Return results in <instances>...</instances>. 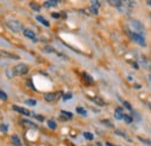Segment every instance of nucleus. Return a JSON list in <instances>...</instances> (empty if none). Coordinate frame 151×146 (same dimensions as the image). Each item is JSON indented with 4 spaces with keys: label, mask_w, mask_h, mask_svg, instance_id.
<instances>
[{
    "label": "nucleus",
    "mask_w": 151,
    "mask_h": 146,
    "mask_svg": "<svg viewBox=\"0 0 151 146\" xmlns=\"http://www.w3.org/2000/svg\"><path fill=\"white\" fill-rule=\"evenodd\" d=\"M107 146H113V145H111V144H109V143H107Z\"/></svg>",
    "instance_id": "2f4dec72"
},
{
    "label": "nucleus",
    "mask_w": 151,
    "mask_h": 146,
    "mask_svg": "<svg viewBox=\"0 0 151 146\" xmlns=\"http://www.w3.org/2000/svg\"><path fill=\"white\" fill-rule=\"evenodd\" d=\"M72 99V93H66L63 95V100L64 101H68V100H71Z\"/></svg>",
    "instance_id": "dca6fc26"
},
{
    "label": "nucleus",
    "mask_w": 151,
    "mask_h": 146,
    "mask_svg": "<svg viewBox=\"0 0 151 146\" xmlns=\"http://www.w3.org/2000/svg\"><path fill=\"white\" fill-rule=\"evenodd\" d=\"M12 108H13V110L18 111V112L22 114V115H24V116H29V115H30V111H29L28 109H26V108H23V107H20V106H17V104H14Z\"/></svg>",
    "instance_id": "0eeeda50"
},
{
    "label": "nucleus",
    "mask_w": 151,
    "mask_h": 146,
    "mask_svg": "<svg viewBox=\"0 0 151 146\" xmlns=\"http://www.w3.org/2000/svg\"><path fill=\"white\" fill-rule=\"evenodd\" d=\"M22 123H26V124H29V127H35V124H34L33 122H30V121H27V120H24V121H22Z\"/></svg>",
    "instance_id": "b1692460"
},
{
    "label": "nucleus",
    "mask_w": 151,
    "mask_h": 146,
    "mask_svg": "<svg viewBox=\"0 0 151 146\" xmlns=\"http://www.w3.org/2000/svg\"><path fill=\"white\" fill-rule=\"evenodd\" d=\"M92 4H93L92 7H94V8H98V7L100 6V2H99V1H92Z\"/></svg>",
    "instance_id": "393cba45"
},
{
    "label": "nucleus",
    "mask_w": 151,
    "mask_h": 146,
    "mask_svg": "<svg viewBox=\"0 0 151 146\" xmlns=\"http://www.w3.org/2000/svg\"><path fill=\"white\" fill-rule=\"evenodd\" d=\"M30 7H32L34 11H36V12H38V11H40V7H38V6H36V4H34V2H32V4H30Z\"/></svg>",
    "instance_id": "5701e85b"
},
{
    "label": "nucleus",
    "mask_w": 151,
    "mask_h": 146,
    "mask_svg": "<svg viewBox=\"0 0 151 146\" xmlns=\"http://www.w3.org/2000/svg\"><path fill=\"white\" fill-rule=\"evenodd\" d=\"M129 36L132 37V39L134 42H136L137 44H139L141 47H145V39H144V36L137 34V33H134V31H129Z\"/></svg>",
    "instance_id": "20e7f679"
},
{
    "label": "nucleus",
    "mask_w": 151,
    "mask_h": 146,
    "mask_svg": "<svg viewBox=\"0 0 151 146\" xmlns=\"http://www.w3.org/2000/svg\"><path fill=\"white\" fill-rule=\"evenodd\" d=\"M34 117H35V118H37L40 122H43V121H44V117H42V116H40V115H35Z\"/></svg>",
    "instance_id": "a878e982"
},
{
    "label": "nucleus",
    "mask_w": 151,
    "mask_h": 146,
    "mask_svg": "<svg viewBox=\"0 0 151 146\" xmlns=\"http://www.w3.org/2000/svg\"><path fill=\"white\" fill-rule=\"evenodd\" d=\"M93 100H94L95 103H98V104H100V106H104V104H105V102H104L101 99H98V97H96V99H93Z\"/></svg>",
    "instance_id": "4be33fe9"
},
{
    "label": "nucleus",
    "mask_w": 151,
    "mask_h": 146,
    "mask_svg": "<svg viewBox=\"0 0 151 146\" xmlns=\"http://www.w3.org/2000/svg\"><path fill=\"white\" fill-rule=\"evenodd\" d=\"M6 24L14 33H20V31H23L24 30L22 23L20 21H18V20H14V19H8L7 22H6Z\"/></svg>",
    "instance_id": "f257e3e1"
},
{
    "label": "nucleus",
    "mask_w": 151,
    "mask_h": 146,
    "mask_svg": "<svg viewBox=\"0 0 151 146\" xmlns=\"http://www.w3.org/2000/svg\"><path fill=\"white\" fill-rule=\"evenodd\" d=\"M1 130H2V131H7V127H6V124H2V127H1Z\"/></svg>",
    "instance_id": "c85d7f7f"
},
{
    "label": "nucleus",
    "mask_w": 151,
    "mask_h": 146,
    "mask_svg": "<svg viewBox=\"0 0 151 146\" xmlns=\"http://www.w3.org/2000/svg\"><path fill=\"white\" fill-rule=\"evenodd\" d=\"M149 79H150V81H151V74L149 75Z\"/></svg>",
    "instance_id": "473e14b6"
},
{
    "label": "nucleus",
    "mask_w": 151,
    "mask_h": 146,
    "mask_svg": "<svg viewBox=\"0 0 151 146\" xmlns=\"http://www.w3.org/2000/svg\"><path fill=\"white\" fill-rule=\"evenodd\" d=\"M58 1H44V7H54V6H57Z\"/></svg>",
    "instance_id": "9b49d317"
},
{
    "label": "nucleus",
    "mask_w": 151,
    "mask_h": 146,
    "mask_svg": "<svg viewBox=\"0 0 151 146\" xmlns=\"http://www.w3.org/2000/svg\"><path fill=\"white\" fill-rule=\"evenodd\" d=\"M124 106H126L129 110H132V106H130V103H129V102H124Z\"/></svg>",
    "instance_id": "bb28decb"
},
{
    "label": "nucleus",
    "mask_w": 151,
    "mask_h": 146,
    "mask_svg": "<svg viewBox=\"0 0 151 146\" xmlns=\"http://www.w3.org/2000/svg\"><path fill=\"white\" fill-rule=\"evenodd\" d=\"M123 120L126 121V123H132V116H129V115H124Z\"/></svg>",
    "instance_id": "aec40b11"
},
{
    "label": "nucleus",
    "mask_w": 151,
    "mask_h": 146,
    "mask_svg": "<svg viewBox=\"0 0 151 146\" xmlns=\"http://www.w3.org/2000/svg\"><path fill=\"white\" fill-rule=\"evenodd\" d=\"M147 4H148L149 6H151V0H149V1H147Z\"/></svg>",
    "instance_id": "7c9ffc66"
},
{
    "label": "nucleus",
    "mask_w": 151,
    "mask_h": 146,
    "mask_svg": "<svg viewBox=\"0 0 151 146\" xmlns=\"http://www.w3.org/2000/svg\"><path fill=\"white\" fill-rule=\"evenodd\" d=\"M108 2H109V4H112L113 6H116V7H119V6H121V4H122L121 1H113V0H109Z\"/></svg>",
    "instance_id": "412c9836"
},
{
    "label": "nucleus",
    "mask_w": 151,
    "mask_h": 146,
    "mask_svg": "<svg viewBox=\"0 0 151 146\" xmlns=\"http://www.w3.org/2000/svg\"><path fill=\"white\" fill-rule=\"evenodd\" d=\"M77 112L80 114V115H83V116H86L87 115V111L84 109V108H81V107H78L77 108Z\"/></svg>",
    "instance_id": "2eb2a0df"
},
{
    "label": "nucleus",
    "mask_w": 151,
    "mask_h": 146,
    "mask_svg": "<svg viewBox=\"0 0 151 146\" xmlns=\"http://www.w3.org/2000/svg\"><path fill=\"white\" fill-rule=\"evenodd\" d=\"M83 135H84V137H85L86 139H88V140H93V138H94L93 133H91V132H84Z\"/></svg>",
    "instance_id": "4468645a"
},
{
    "label": "nucleus",
    "mask_w": 151,
    "mask_h": 146,
    "mask_svg": "<svg viewBox=\"0 0 151 146\" xmlns=\"http://www.w3.org/2000/svg\"><path fill=\"white\" fill-rule=\"evenodd\" d=\"M48 127L50 129H52V130H56V128H57L56 122L52 121V120H49V121H48Z\"/></svg>",
    "instance_id": "ddd939ff"
},
{
    "label": "nucleus",
    "mask_w": 151,
    "mask_h": 146,
    "mask_svg": "<svg viewBox=\"0 0 151 146\" xmlns=\"http://www.w3.org/2000/svg\"><path fill=\"white\" fill-rule=\"evenodd\" d=\"M114 116H115V118H116V120H123L124 114H123V110H122V108H117V109H115Z\"/></svg>",
    "instance_id": "6e6552de"
},
{
    "label": "nucleus",
    "mask_w": 151,
    "mask_h": 146,
    "mask_svg": "<svg viewBox=\"0 0 151 146\" xmlns=\"http://www.w3.org/2000/svg\"><path fill=\"white\" fill-rule=\"evenodd\" d=\"M143 143H148V145H151V142H149V140H145V139H143V138H139Z\"/></svg>",
    "instance_id": "cd10ccee"
},
{
    "label": "nucleus",
    "mask_w": 151,
    "mask_h": 146,
    "mask_svg": "<svg viewBox=\"0 0 151 146\" xmlns=\"http://www.w3.org/2000/svg\"><path fill=\"white\" fill-rule=\"evenodd\" d=\"M36 20H37L38 22H41L43 26H45V27H49V26H50V23L43 18V16H41V15H37V16H36Z\"/></svg>",
    "instance_id": "9d476101"
},
{
    "label": "nucleus",
    "mask_w": 151,
    "mask_h": 146,
    "mask_svg": "<svg viewBox=\"0 0 151 146\" xmlns=\"http://www.w3.org/2000/svg\"><path fill=\"white\" fill-rule=\"evenodd\" d=\"M60 95H62L60 92H56V93H47V94H44V99H45V101H48V102H52V101H56Z\"/></svg>",
    "instance_id": "39448f33"
},
{
    "label": "nucleus",
    "mask_w": 151,
    "mask_h": 146,
    "mask_svg": "<svg viewBox=\"0 0 151 146\" xmlns=\"http://www.w3.org/2000/svg\"><path fill=\"white\" fill-rule=\"evenodd\" d=\"M150 20H151V14H150Z\"/></svg>",
    "instance_id": "72a5a7b5"
},
{
    "label": "nucleus",
    "mask_w": 151,
    "mask_h": 146,
    "mask_svg": "<svg viewBox=\"0 0 151 146\" xmlns=\"http://www.w3.org/2000/svg\"><path fill=\"white\" fill-rule=\"evenodd\" d=\"M60 114H62V115H65L68 118H72V116H73L72 112H70V111H65V110H62Z\"/></svg>",
    "instance_id": "f3484780"
},
{
    "label": "nucleus",
    "mask_w": 151,
    "mask_h": 146,
    "mask_svg": "<svg viewBox=\"0 0 151 146\" xmlns=\"http://www.w3.org/2000/svg\"><path fill=\"white\" fill-rule=\"evenodd\" d=\"M83 77L85 78V81H87L88 84H93V81H94V80L92 79V77H91V75H88L87 73L84 72V73H83Z\"/></svg>",
    "instance_id": "f8f14e48"
},
{
    "label": "nucleus",
    "mask_w": 151,
    "mask_h": 146,
    "mask_svg": "<svg viewBox=\"0 0 151 146\" xmlns=\"http://www.w3.org/2000/svg\"><path fill=\"white\" fill-rule=\"evenodd\" d=\"M52 16H54V18H59V15H58V13H52Z\"/></svg>",
    "instance_id": "c756f323"
},
{
    "label": "nucleus",
    "mask_w": 151,
    "mask_h": 146,
    "mask_svg": "<svg viewBox=\"0 0 151 146\" xmlns=\"http://www.w3.org/2000/svg\"><path fill=\"white\" fill-rule=\"evenodd\" d=\"M24 103H26V104H28V106H35L37 102H36L35 100H26V101H24Z\"/></svg>",
    "instance_id": "a211bd4d"
},
{
    "label": "nucleus",
    "mask_w": 151,
    "mask_h": 146,
    "mask_svg": "<svg viewBox=\"0 0 151 146\" xmlns=\"http://www.w3.org/2000/svg\"><path fill=\"white\" fill-rule=\"evenodd\" d=\"M0 100H4V101L7 100V94L5 92H2L1 89H0Z\"/></svg>",
    "instance_id": "6ab92c4d"
},
{
    "label": "nucleus",
    "mask_w": 151,
    "mask_h": 146,
    "mask_svg": "<svg viewBox=\"0 0 151 146\" xmlns=\"http://www.w3.org/2000/svg\"><path fill=\"white\" fill-rule=\"evenodd\" d=\"M13 75H24L29 72V69L26 64H18L12 69Z\"/></svg>",
    "instance_id": "f03ea898"
},
{
    "label": "nucleus",
    "mask_w": 151,
    "mask_h": 146,
    "mask_svg": "<svg viewBox=\"0 0 151 146\" xmlns=\"http://www.w3.org/2000/svg\"><path fill=\"white\" fill-rule=\"evenodd\" d=\"M23 35L27 37V38L34 41L35 43L37 42V37H36V35H35V33H34L33 30H30V29H24V30H23Z\"/></svg>",
    "instance_id": "423d86ee"
},
{
    "label": "nucleus",
    "mask_w": 151,
    "mask_h": 146,
    "mask_svg": "<svg viewBox=\"0 0 151 146\" xmlns=\"http://www.w3.org/2000/svg\"><path fill=\"white\" fill-rule=\"evenodd\" d=\"M12 143H13L14 146H22L19 136H17V135H13V136H12Z\"/></svg>",
    "instance_id": "1a4fd4ad"
},
{
    "label": "nucleus",
    "mask_w": 151,
    "mask_h": 146,
    "mask_svg": "<svg viewBox=\"0 0 151 146\" xmlns=\"http://www.w3.org/2000/svg\"><path fill=\"white\" fill-rule=\"evenodd\" d=\"M130 27H132V31L137 33V34H139V35L143 36V34H144V26L139 21H137V20H130Z\"/></svg>",
    "instance_id": "7ed1b4c3"
}]
</instances>
